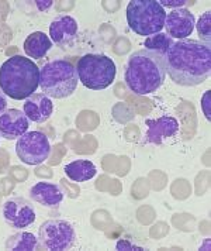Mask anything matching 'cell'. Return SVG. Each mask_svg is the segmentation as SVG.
I'll list each match as a JSON object with an SVG mask.
<instances>
[{"instance_id": "1", "label": "cell", "mask_w": 211, "mask_h": 251, "mask_svg": "<svg viewBox=\"0 0 211 251\" xmlns=\"http://www.w3.org/2000/svg\"><path fill=\"white\" fill-rule=\"evenodd\" d=\"M164 58L166 74L180 86H197L210 76V47L197 40H179L173 43Z\"/></svg>"}, {"instance_id": "2", "label": "cell", "mask_w": 211, "mask_h": 251, "mask_svg": "<svg viewBox=\"0 0 211 251\" xmlns=\"http://www.w3.org/2000/svg\"><path fill=\"white\" fill-rule=\"evenodd\" d=\"M165 58L148 50H140L128 58L124 79L134 95L144 96L156 92L165 82Z\"/></svg>"}, {"instance_id": "3", "label": "cell", "mask_w": 211, "mask_h": 251, "mask_svg": "<svg viewBox=\"0 0 211 251\" xmlns=\"http://www.w3.org/2000/svg\"><path fill=\"white\" fill-rule=\"evenodd\" d=\"M40 86V68L30 58L13 55L0 67V91L14 100L31 96Z\"/></svg>"}, {"instance_id": "4", "label": "cell", "mask_w": 211, "mask_h": 251, "mask_svg": "<svg viewBox=\"0 0 211 251\" xmlns=\"http://www.w3.org/2000/svg\"><path fill=\"white\" fill-rule=\"evenodd\" d=\"M78 82L76 69L65 59L49 61L40 69V88L48 98L65 99L76 91Z\"/></svg>"}, {"instance_id": "5", "label": "cell", "mask_w": 211, "mask_h": 251, "mask_svg": "<svg viewBox=\"0 0 211 251\" xmlns=\"http://www.w3.org/2000/svg\"><path fill=\"white\" fill-rule=\"evenodd\" d=\"M166 12L156 0H131L127 6V22L138 35H154L162 33Z\"/></svg>"}, {"instance_id": "6", "label": "cell", "mask_w": 211, "mask_h": 251, "mask_svg": "<svg viewBox=\"0 0 211 251\" xmlns=\"http://www.w3.org/2000/svg\"><path fill=\"white\" fill-rule=\"evenodd\" d=\"M79 80L92 91H103L113 85L117 75L114 61L103 54H86L76 64Z\"/></svg>"}, {"instance_id": "7", "label": "cell", "mask_w": 211, "mask_h": 251, "mask_svg": "<svg viewBox=\"0 0 211 251\" xmlns=\"http://www.w3.org/2000/svg\"><path fill=\"white\" fill-rule=\"evenodd\" d=\"M38 241L44 249L49 251L70 250L76 241V231L67 220H47L40 226Z\"/></svg>"}, {"instance_id": "8", "label": "cell", "mask_w": 211, "mask_h": 251, "mask_svg": "<svg viewBox=\"0 0 211 251\" xmlns=\"http://www.w3.org/2000/svg\"><path fill=\"white\" fill-rule=\"evenodd\" d=\"M16 154L27 165H40L51 154L49 140L41 131H27L17 138Z\"/></svg>"}, {"instance_id": "9", "label": "cell", "mask_w": 211, "mask_h": 251, "mask_svg": "<svg viewBox=\"0 0 211 251\" xmlns=\"http://www.w3.org/2000/svg\"><path fill=\"white\" fill-rule=\"evenodd\" d=\"M3 217L13 228L23 230L35 222V210L25 198H10L3 205Z\"/></svg>"}, {"instance_id": "10", "label": "cell", "mask_w": 211, "mask_h": 251, "mask_svg": "<svg viewBox=\"0 0 211 251\" xmlns=\"http://www.w3.org/2000/svg\"><path fill=\"white\" fill-rule=\"evenodd\" d=\"M194 25H196V17L188 9H175L166 14L165 19V28L170 38H178V40L188 38L193 33Z\"/></svg>"}, {"instance_id": "11", "label": "cell", "mask_w": 211, "mask_h": 251, "mask_svg": "<svg viewBox=\"0 0 211 251\" xmlns=\"http://www.w3.org/2000/svg\"><path fill=\"white\" fill-rule=\"evenodd\" d=\"M30 120L19 109H7L0 114V136L6 140H16L28 131Z\"/></svg>"}, {"instance_id": "12", "label": "cell", "mask_w": 211, "mask_h": 251, "mask_svg": "<svg viewBox=\"0 0 211 251\" xmlns=\"http://www.w3.org/2000/svg\"><path fill=\"white\" fill-rule=\"evenodd\" d=\"M179 131V122L170 116H161L158 119L146 120L145 141L152 144H161L164 140L173 137Z\"/></svg>"}, {"instance_id": "13", "label": "cell", "mask_w": 211, "mask_h": 251, "mask_svg": "<svg viewBox=\"0 0 211 251\" xmlns=\"http://www.w3.org/2000/svg\"><path fill=\"white\" fill-rule=\"evenodd\" d=\"M78 34V22L68 16L59 14L49 25V37L58 46H69Z\"/></svg>"}, {"instance_id": "14", "label": "cell", "mask_w": 211, "mask_h": 251, "mask_svg": "<svg viewBox=\"0 0 211 251\" xmlns=\"http://www.w3.org/2000/svg\"><path fill=\"white\" fill-rule=\"evenodd\" d=\"M23 110L28 120L34 123H44L54 112V104L44 93H33L25 99Z\"/></svg>"}, {"instance_id": "15", "label": "cell", "mask_w": 211, "mask_h": 251, "mask_svg": "<svg viewBox=\"0 0 211 251\" xmlns=\"http://www.w3.org/2000/svg\"><path fill=\"white\" fill-rule=\"evenodd\" d=\"M30 198L41 206L55 209L64 201V191L55 183L37 182L30 188Z\"/></svg>"}, {"instance_id": "16", "label": "cell", "mask_w": 211, "mask_h": 251, "mask_svg": "<svg viewBox=\"0 0 211 251\" xmlns=\"http://www.w3.org/2000/svg\"><path fill=\"white\" fill-rule=\"evenodd\" d=\"M52 41L43 31H34L24 41V52L30 58L41 59L51 50Z\"/></svg>"}, {"instance_id": "17", "label": "cell", "mask_w": 211, "mask_h": 251, "mask_svg": "<svg viewBox=\"0 0 211 251\" xmlns=\"http://www.w3.org/2000/svg\"><path fill=\"white\" fill-rule=\"evenodd\" d=\"M64 171L73 182H86L96 176L97 168L90 160H76L65 165Z\"/></svg>"}, {"instance_id": "18", "label": "cell", "mask_w": 211, "mask_h": 251, "mask_svg": "<svg viewBox=\"0 0 211 251\" xmlns=\"http://www.w3.org/2000/svg\"><path fill=\"white\" fill-rule=\"evenodd\" d=\"M6 249L11 251H35L40 249V241L33 233L20 231L6 240Z\"/></svg>"}, {"instance_id": "19", "label": "cell", "mask_w": 211, "mask_h": 251, "mask_svg": "<svg viewBox=\"0 0 211 251\" xmlns=\"http://www.w3.org/2000/svg\"><path fill=\"white\" fill-rule=\"evenodd\" d=\"M173 43H175L173 38H170L167 34H165V33H158V34L146 37L144 46L145 50L152 51V52H156V54L165 57V54L169 51V48L173 46Z\"/></svg>"}, {"instance_id": "20", "label": "cell", "mask_w": 211, "mask_h": 251, "mask_svg": "<svg viewBox=\"0 0 211 251\" xmlns=\"http://www.w3.org/2000/svg\"><path fill=\"white\" fill-rule=\"evenodd\" d=\"M197 28V33L200 35V43L210 47L211 40V13L206 12L203 13L199 19V22L194 25Z\"/></svg>"}, {"instance_id": "21", "label": "cell", "mask_w": 211, "mask_h": 251, "mask_svg": "<svg viewBox=\"0 0 211 251\" xmlns=\"http://www.w3.org/2000/svg\"><path fill=\"white\" fill-rule=\"evenodd\" d=\"M210 106H211V93L207 91L203 98H201V109H203V114L206 116L207 120H210Z\"/></svg>"}, {"instance_id": "22", "label": "cell", "mask_w": 211, "mask_h": 251, "mask_svg": "<svg viewBox=\"0 0 211 251\" xmlns=\"http://www.w3.org/2000/svg\"><path fill=\"white\" fill-rule=\"evenodd\" d=\"M116 249L117 250H130V251H142L144 249L142 247H140V246H135L133 244L130 240H120L118 243H117V246H116Z\"/></svg>"}, {"instance_id": "23", "label": "cell", "mask_w": 211, "mask_h": 251, "mask_svg": "<svg viewBox=\"0 0 211 251\" xmlns=\"http://www.w3.org/2000/svg\"><path fill=\"white\" fill-rule=\"evenodd\" d=\"M164 9L165 7H175V9H183V6H186V0H159L158 1Z\"/></svg>"}, {"instance_id": "24", "label": "cell", "mask_w": 211, "mask_h": 251, "mask_svg": "<svg viewBox=\"0 0 211 251\" xmlns=\"http://www.w3.org/2000/svg\"><path fill=\"white\" fill-rule=\"evenodd\" d=\"M6 110H7V98L0 91V114H3Z\"/></svg>"}, {"instance_id": "25", "label": "cell", "mask_w": 211, "mask_h": 251, "mask_svg": "<svg viewBox=\"0 0 211 251\" xmlns=\"http://www.w3.org/2000/svg\"><path fill=\"white\" fill-rule=\"evenodd\" d=\"M35 4L40 7V10H44V9L49 7V6L52 4V1H51V0H48L47 3H43V0H37V1H35Z\"/></svg>"}, {"instance_id": "26", "label": "cell", "mask_w": 211, "mask_h": 251, "mask_svg": "<svg viewBox=\"0 0 211 251\" xmlns=\"http://www.w3.org/2000/svg\"><path fill=\"white\" fill-rule=\"evenodd\" d=\"M0 137H1V136H0Z\"/></svg>"}]
</instances>
